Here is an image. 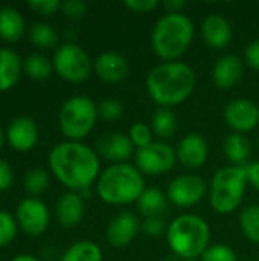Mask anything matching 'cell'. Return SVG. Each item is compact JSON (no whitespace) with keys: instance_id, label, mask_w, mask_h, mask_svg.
<instances>
[{"instance_id":"cell-38","label":"cell","mask_w":259,"mask_h":261,"mask_svg":"<svg viewBox=\"0 0 259 261\" xmlns=\"http://www.w3.org/2000/svg\"><path fill=\"white\" fill-rule=\"evenodd\" d=\"M124 6L137 14H148V12H153L159 6V2L157 0H127L124 2Z\"/></svg>"},{"instance_id":"cell-40","label":"cell","mask_w":259,"mask_h":261,"mask_svg":"<svg viewBox=\"0 0 259 261\" xmlns=\"http://www.w3.org/2000/svg\"><path fill=\"white\" fill-rule=\"evenodd\" d=\"M246 63L249 67L259 72V38L252 41L246 49Z\"/></svg>"},{"instance_id":"cell-15","label":"cell","mask_w":259,"mask_h":261,"mask_svg":"<svg viewBox=\"0 0 259 261\" xmlns=\"http://www.w3.org/2000/svg\"><path fill=\"white\" fill-rule=\"evenodd\" d=\"M98 154L113 164H127L130 158L136 154V147L133 145L128 135L110 133L98 142Z\"/></svg>"},{"instance_id":"cell-19","label":"cell","mask_w":259,"mask_h":261,"mask_svg":"<svg viewBox=\"0 0 259 261\" xmlns=\"http://www.w3.org/2000/svg\"><path fill=\"white\" fill-rule=\"evenodd\" d=\"M85 214V203L79 193L67 191L64 193L55 206V216L61 226L64 228H75L78 226Z\"/></svg>"},{"instance_id":"cell-10","label":"cell","mask_w":259,"mask_h":261,"mask_svg":"<svg viewBox=\"0 0 259 261\" xmlns=\"http://www.w3.org/2000/svg\"><path fill=\"white\" fill-rule=\"evenodd\" d=\"M208 193L206 182L197 174H180L174 177L166 190L168 200L179 208H191L200 203Z\"/></svg>"},{"instance_id":"cell-2","label":"cell","mask_w":259,"mask_h":261,"mask_svg":"<svg viewBox=\"0 0 259 261\" xmlns=\"http://www.w3.org/2000/svg\"><path fill=\"white\" fill-rule=\"evenodd\" d=\"M145 86L150 98L159 107L171 109L185 102L194 93L197 75L183 61L160 63L147 75Z\"/></svg>"},{"instance_id":"cell-13","label":"cell","mask_w":259,"mask_h":261,"mask_svg":"<svg viewBox=\"0 0 259 261\" xmlns=\"http://www.w3.org/2000/svg\"><path fill=\"white\" fill-rule=\"evenodd\" d=\"M140 229L142 225L133 213L121 211L108 222L105 229V239L113 248L121 249L128 246L137 237Z\"/></svg>"},{"instance_id":"cell-28","label":"cell","mask_w":259,"mask_h":261,"mask_svg":"<svg viewBox=\"0 0 259 261\" xmlns=\"http://www.w3.org/2000/svg\"><path fill=\"white\" fill-rule=\"evenodd\" d=\"M240 226L247 240L259 245V205H250L243 210Z\"/></svg>"},{"instance_id":"cell-29","label":"cell","mask_w":259,"mask_h":261,"mask_svg":"<svg viewBox=\"0 0 259 261\" xmlns=\"http://www.w3.org/2000/svg\"><path fill=\"white\" fill-rule=\"evenodd\" d=\"M29 40L38 47H53L58 41L56 31L47 23H35L29 31Z\"/></svg>"},{"instance_id":"cell-9","label":"cell","mask_w":259,"mask_h":261,"mask_svg":"<svg viewBox=\"0 0 259 261\" xmlns=\"http://www.w3.org/2000/svg\"><path fill=\"white\" fill-rule=\"evenodd\" d=\"M136 168L145 176H162L169 173L176 162V150L165 141H153L143 148H137L134 154Z\"/></svg>"},{"instance_id":"cell-16","label":"cell","mask_w":259,"mask_h":261,"mask_svg":"<svg viewBox=\"0 0 259 261\" xmlns=\"http://www.w3.org/2000/svg\"><path fill=\"white\" fill-rule=\"evenodd\" d=\"M93 70L102 81L116 84L128 76L130 66L124 55L118 52H102L93 61Z\"/></svg>"},{"instance_id":"cell-34","label":"cell","mask_w":259,"mask_h":261,"mask_svg":"<svg viewBox=\"0 0 259 261\" xmlns=\"http://www.w3.org/2000/svg\"><path fill=\"white\" fill-rule=\"evenodd\" d=\"M98 113L102 119L105 121H114V119H119L124 113V107L122 104L118 101V99H113V98H107L104 101L99 102L98 106Z\"/></svg>"},{"instance_id":"cell-17","label":"cell","mask_w":259,"mask_h":261,"mask_svg":"<svg viewBox=\"0 0 259 261\" xmlns=\"http://www.w3.org/2000/svg\"><path fill=\"white\" fill-rule=\"evenodd\" d=\"M244 73V63L240 57L227 54L220 57L212 67V81L221 90L235 87Z\"/></svg>"},{"instance_id":"cell-20","label":"cell","mask_w":259,"mask_h":261,"mask_svg":"<svg viewBox=\"0 0 259 261\" xmlns=\"http://www.w3.org/2000/svg\"><path fill=\"white\" fill-rule=\"evenodd\" d=\"M232 26L227 18L212 14L202 23V37L205 43L214 49H223L232 41Z\"/></svg>"},{"instance_id":"cell-1","label":"cell","mask_w":259,"mask_h":261,"mask_svg":"<svg viewBox=\"0 0 259 261\" xmlns=\"http://www.w3.org/2000/svg\"><path fill=\"white\" fill-rule=\"evenodd\" d=\"M53 176L70 191L79 193L98 182L101 162L98 153L78 141H64L49 153Z\"/></svg>"},{"instance_id":"cell-32","label":"cell","mask_w":259,"mask_h":261,"mask_svg":"<svg viewBox=\"0 0 259 261\" xmlns=\"http://www.w3.org/2000/svg\"><path fill=\"white\" fill-rule=\"evenodd\" d=\"M202 261H238L237 252L223 243L211 245L202 255Z\"/></svg>"},{"instance_id":"cell-3","label":"cell","mask_w":259,"mask_h":261,"mask_svg":"<svg viewBox=\"0 0 259 261\" xmlns=\"http://www.w3.org/2000/svg\"><path fill=\"white\" fill-rule=\"evenodd\" d=\"M143 174L131 164H113L98 177L96 191L99 199L113 206L130 205L140 199L145 191Z\"/></svg>"},{"instance_id":"cell-12","label":"cell","mask_w":259,"mask_h":261,"mask_svg":"<svg viewBox=\"0 0 259 261\" xmlns=\"http://www.w3.org/2000/svg\"><path fill=\"white\" fill-rule=\"evenodd\" d=\"M224 121L234 130V133H247L258 127L259 107L250 99L238 98L231 101L224 107Z\"/></svg>"},{"instance_id":"cell-42","label":"cell","mask_w":259,"mask_h":261,"mask_svg":"<svg viewBox=\"0 0 259 261\" xmlns=\"http://www.w3.org/2000/svg\"><path fill=\"white\" fill-rule=\"evenodd\" d=\"M163 8L166 9V14H182L186 3L183 0H166L163 2Z\"/></svg>"},{"instance_id":"cell-41","label":"cell","mask_w":259,"mask_h":261,"mask_svg":"<svg viewBox=\"0 0 259 261\" xmlns=\"http://www.w3.org/2000/svg\"><path fill=\"white\" fill-rule=\"evenodd\" d=\"M246 177H247V184L258 190L259 191V162H249L246 167Z\"/></svg>"},{"instance_id":"cell-22","label":"cell","mask_w":259,"mask_h":261,"mask_svg":"<svg viewBox=\"0 0 259 261\" xmlns=\"http://www.w3.org/2000/svg\"><path fill=\"white\" fill-rule=\"evenodd\" d=\"M21 75V60L11 49H0V92L12 89Z\"/></svg>"},{"instance_id":"cell-18","label":"cell","mask_w":259,"mask_h":261,"mask_svg":"<svg viewBox=\"0 0 259 261\" xmlns=\"http://www.w3.org/2000/svg\"><path fill=\"white\" fill-rule=\"evenodd\" d=\"M38 141V128L34 119L27 116L15 118L8 127V142L20 153L29 151L35 147Z\"/></svg>"},{"instance_id":"cell-27","label":"cell","mask_w":259,"mask_h":261,"mask_svg":"<svg viewBox=\"0 0 259 261\" xmlns=\"http://www.w3.org/2000/svg\"><path fill=\"white\" fill-rule=\"evenodd\" d=\"M24 72L29 78L32 80H37V81H43V80H47L52 72H53V64L52 61H49L46 57L43 55H38V54H34V55H29L26 60H24Z\"/></svg>"},{"instance_id":"cell-45","label":"cell","mask_w":259,"mask_h":261,"mask_svg":"<svg viewBox=\"0 0 259 261\" xmlns=\"http://www.w3.org/2000/svg\"><path fill=\"white\" fill-rule=\"evenodd\" d=\"M3 142H5V135H3V130H2V127H0V150H2V147H3Z\"/></svg>"},{"instance_id":"cell-7","label":"cell","mask_w":259,"mask_h":261,"mask_svg":"<svg viewBox=\"0 0 259 261\" xmlns=\"http://www.w3.org/2000/svg\"><path fill=\"white\" fill-rule=\"evenodd\" d=\"M98 106L85 95H76L64 101L58 113L61 133L69 141L84 139L95 127L98 119Z\"/></svg>"},{"instance_id":"cell-23","label":"cell","mask_w":259,"mask_h":261,"mask_svg":"<svg viewBox=\"0 0 259 261\" xmlns=\"http://www.w3.org/2000/svg\"><path fill=\"white\" fill-rule=\"evenodd\" d=\"M24 34L23 15L12 6L0 8V38L8 43L18 41Z\"/></svg>"},{"instance_id":"cell-6","label":"cell","mask_w":259,"mask_h":261,"mask_svg":"<svg viewBox=\"0 0 259 261\" xmlns=\"http://www.w3.org/2000/svg\"><path fill=\"white\" fill-rule=\"evenodd\" d=\"M247 185L244 167L227 165L217 170L209 187V200L214 211L223 216L232 214L241 205Z\"/></svg>"},{"instance_id":"cell-14","label":"cell","mask_w":259,"mask_h":261,"mask_svg":"<svg viewBox=\"0 0 259 261\" xmlns=\"http://www.w3.org/2000/svg\"><path fill=\"white\" fill-rule=\"evenodd\" d=\"M177 162L186 168H200L205 165L209 156V147L206 139L200 133H188L183 136L176 148Z\"/></svg>"},{"instance_id":"cell-35","label":"cell","mask_w":259,"mask_h":261,"mask_svg":"<svg viewBox=\"0 0 259 261\" xmlns=\"http://www.w3.org/2000/svg\"><path fill=\"white\" fill-rule=\"evenodd\" d=\"M168 225L163 220V216L159 217H145L142 222V231L148 237H160L162 234H166Z\"/></svg>"},{"instance_id":"cell-39","label":"cell","mask_w":259,"mask_h":261,"mask_svg":"<svg viewBox=\"0 0 259 261\" xmlns=\"http://www.w3.org/2000/svg\"><path fill=\"white\" fill-rule=\"evenodd\" d=\"M14 184V173L11 165L0 159V191H6L12 187Z\"/></svg>"},{"instance_id":"cell-4","label":"cell","mask_w":259,"mask_h":261,"mask_svg":"<svg viewBox=\"0 0 259 261\" xmlns=\"http://www.w3.org/2000/svg\"><path fill=\"white\" fill-rule=\"evenodd\" d=\"M194 32V23L188 15L165 14L153 28L151 47L163 63L177 61L191 46Z\"/></svg>"},{"instance_id":"cell-31","label":"cell","mask_w":259,"mask_h":261,"mask_svg":"<svg viewBox=\"0 0 259 261\" xmlns=\"http://www.w3.org/2000/svg\"><path fill=\"white\" fill-rule=\"evenodd\" d=\"M18 223L6 211H0V248H6L17 236Z\"/></svg>"},{"instance_id":"cell-33","label":"cell","mask_w":259,"mask_h":261,"mask_svg":"<svg viewBox=\"0 0 259 261\" xmlns=\"http://www.w3.org/2000/svg\"><path fill=\"white\" fill-rule=\"evenodd\" d=\"M128 138L131 139L136 150L143 148V147H147V145H150L153 142V130L143 122H136V124H133L130 127Z\"/></svg>"},{"instance_id":"cell-21","label":"cell","mask_w":259,"mask_h":261,"mask_svg":"<svg viewBox=\"0 0 259 261\" xmlns=\"http://www.w3.org/2000/svg\"><path fill=\"white\" fill-rule=\"evenodd\" d=\"M224 154L231 165L234 167H246L252 156V144L241 133H232L224 139L223 144Z\"/></svg>"},{"instance_id":"cell-5","label":"cell","mask_w":259,"mask_h":261,"mask_svg":"<svg viewBox=\"0 0 259 261\" xmlns=\"http://www.w3.org/2000/svg\"><path fill=\"white\" fill-rule=\"evenodd\" d=\"M166 242L180 260H197L209 248L211 228L197 214H182L168 225Z\"/></svg>"},{"instance_id":"cell-37","label":"cell","mask_w":259,"mask_h":261,"mask_svg":"<svg viewBox=\"0 0 259 261\" xmlns=\"http://www.w3.org/2000/svg\"><path fill=\"white\" fill-rule=\"evenodd\" d=\"M27 6L38 15H52L61 9V2L58 0H32L27 2Z\"/></svg>"},{"instance_id":"cell-26","label":"cell","mask_w":259,"mask_h":261,"mask_svg":"<svg viewBox=\"0 0 259 261\" xmlns=\"http://www.w3.org/2000/svg\"><path fill=\"white\" fill-rule=\"evenodd\" d=\"M151 125L153 133L157 135L160 141L172 138L177 128V119L174 112L166 107H159V110H156V113L153 115Z\"/></svg>"},{"instance_id":"cell-24","label":"cell","mask_w":259,"mask_h":261,"mask_svg":"<svg viewBox=\"0 0 259 261\" xmlns=\"http://www.w3.org/2000/svg\"><path fill=\"white\" fill-rule=\"evenodd\" d=\"M168 202L166 194L159 188H147L137 200V206L143 217H159L165 214Z\"/></svg>"},{"instance_id":"cell-11","label":"cell","mask_w":259,"mask_h":261,"mask_svg":"<svg viewBox=\"0 0 259 261\" xmlns=\"http://www.w3.org/2000/svg\"><path fill=\"white\" fill-rule=\"evenodd\" d=\"M15 220L26 236L38 237L47 229L50 214L44 202L37 197H27L18 203L15 211Z\"/></svg>"},{"instance_id":"cell-46","label":"cell","mask_w":259,"mask_h":261,"mask_svg":"<svg viewBox=\"0 0 259 261\" xmlns=\"http://www.w3.org/2000/svg\"><path fill=\"white\" fill-rule=\"evenodd\" d=\"M180 261H197V260H180Z\"/></svg>"},{"instance_id":"cell-43","label":"cell","mask_w":259,"mask_h":261,"mask_svg":"<svg viewBox=\"0 0 259 261\" xmlns=\"http://www.w3.org/2000/svg\"><path fill=\"white\" fill-rule=\"evenodd\" d=\"M11 261H40L38 258H35L34 255H29V254H21V255H17L14 257Z\"/></svg>"},{"instance_id":"cell-36","label":"cell","mask_w":259,"mask_h":261,"mask_svg":"<svg viewBox=\"0 0 259 261\" xmlns=\"http://www.w3.org/2000/svg\"><path fill=\"white\" fill-rule=\"evenodd\" d=\"M61 11L72 20H79L87 14V5L81 0H67L61 3Z\"/></svg>"},{"instance_id":"cell-8","label":"cell","mask_w":259,"mask_h":261,"mask_svg":"<svg viewBox=\"0 0 259 261\" xmlns=\"http://www.w3.org/2000/svg\"><path fill=\"white\" fill-rule=\"evenodd\" d=\"M56 75L69 83H82L90 76L93 64L89 54L75 43L60 46L52 60Z\"/></svg>"},{"instance_id":"cell-30","label":"cell","mask_w":259,"mask_h":261,"mask_svg":"<svg viewBox=\"0 0 259 261\" xmlns=\"http://www.w3.org/2000/svg\"><path fill=\"white\" fill-rule=\"evenodd\" d=\"M47 187H49V176L41 168L31 170L24 177V188L31 196H38L44 193Z\"/></svg>"},{"instance_id":"cell-25","label":"cell","mask_w":259,"mask_h":261,"mask_svg":"<svg viewBox=\"0 0 259 261\" xmlns=\"http://www.w3.org/2000/svg\"><path fill=\"white\" fill-rule=\"evenodd\" d=\"M102 249L92 240H79L73 245H70L63 257L61 261H102Z\"/></svg>"},{"instance_id":"cell-44","label":"cell","mask_w":259,"mask_h":261,"mask_svg":"<svg viewBox=\"0 0 259 261\" xmlns=\"http://www.w3.org/2000/svg\"><path fill=\"white\" fill-rule=\"evenodd\" d=\"M79 196L85 200V199H89L90 196H92V191H90V188H85V190H82V191H79Z\"/></svg>"}]
</instances>
